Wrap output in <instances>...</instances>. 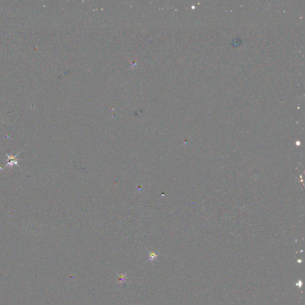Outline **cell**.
Instances as JSON below:
<instances>
[{"label":"cell","mask_w":305,"mask_h":305,"mask_svg":"<svg viewBox=\"0 0 305 305\" xmlns=\"http://www.w3.org/2000/svg\"><path fill=\"white\" fill-rule=\"evenodd\" d=\"M20 152H18L16 155H15V156H13V155H11V154H8L7 153H6V155L8 157V162L7 163V164L4 166V167H0V170H2V169H4V168H6L7 166H13V165H16L17 166L19 167V165H18V159L16 158L18 156V154H19Z\"/></svg>","instance_id":"obj_1"},{"label":"cell","mask_w":305,"mask_h":305,"mask_svg":"<svg viewBox=\"0 0 305 305\" xmlns=\"http://www.w3.org/2000/svg\"><path fill=\"white\" fill-rule=\"evenodd\" d=\"M157 257V255L155 252H151L149 253V260L151 261L156 259Z\"/></svg>","instance_id":"obj_2"}]
</instances>
